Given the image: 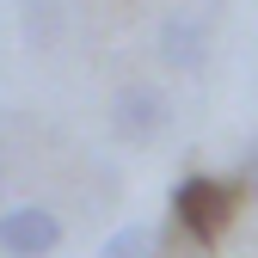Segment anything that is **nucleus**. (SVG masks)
Here are the masks:
<instances>
[{
	"label": "nucleus",
	"mask_w": 258,
	"mask_h": 258,
	"mask_svg": "<svg viewBox=\"0 0 258 258\" xmlns=\"http://www.w3.org/2000/svg\"><path fill=\"white\" fill-rule=\"evenodd\" d=\"M61 234H68L61 215L55 209H37V203L0 215V252H7V258H49L61 246Z\"/></svg>",
	"instance_id": "7ed1b4c3"
},
{
	"label": "nucleus",
	"mask_w": 258,
	"mask_h": 258,
	"mask_svg": "<svg viewBox=\"0 0 258 258\" xmlns=\"http://www.w3.org/2000/svg\"><path fill=\"white\" fill-rule=\"evenodd\" d=\"M166 123H172V99L160 86H148V80H129L111 99V129H117L123 142H154Z\"/></svg>",
	"instance_id": "f03ea898"
},
{
	"label": "nucleus",
	"mask_w": 258,
	"mask_h": 258,
	"mask_svg": "<svg viewBox=\"0 0 258 258\" xmlns=\"http://www.w3.org/2000/svg\"><path fill=\"white\" fill-rule=\"evenodd\" d=\"M160 61L178 68V74H203V61H209V31L190 25V19H172L166 31H160Z\"/></svg>",
	"instance_id": "20e7f679"
},
{
	"label": "nucleus",
	"mask_w": 258,
	"mask_h": 258,
	"mask_svg": "<svg viewBox=\"0 0 258 258\" xmlns=\"http://www.w3.org/2000/svg\"><path fill=\"white\" fill-rule=\"evenodd\" d=\"M234 203H240V190L228 178H209V172H184L172 184V221L197 246H215L221 240V228L234 221Z\"/></svg>",
	"instance_id": "f257e3e1"
},
{
	"label": "nucleus",
	"mask_w": 258,
	"mask_h": 258,
	"mask_svg": "<svg viewBox=\"0 0 258 258\" xmlns=\"http://www.w3.org/2000/svg\"><path fill=\"white\" fill-rule=\"evenodd\" d=\"M154 252H160V234L148 228V221H129V228H117L99 246V258H154Z\"/></svg>",
	"instance_id": "39448f33"
},
{
	"label": "nucleus",
	"mask_w": 258,
	"mask_h": 258,
	"mask_svg": "<svg viewBox=\"0 0 258 258\" xmlns=\"http://www.w3.org/2000/svg\"><path fill=\"white\" fill-rule=\"evenodd\" d=\"M240 178H246V184H252V190H258V142H252V148H246V166H240Z\"/></svg>",
	"instance_id": "423d86ee"
}]
</instances>
